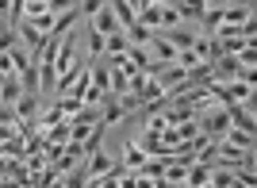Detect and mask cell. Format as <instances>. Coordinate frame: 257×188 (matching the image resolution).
I'll list each match as a JSON object with an SVG mask.
<instances>
[{"instance_id": "1", "label": "cell", "mask_w": 257, "mask_h": 188, "mask_svg": "<svg viewBox=\"0 0 257 188\" xmlns=\"http://www.w3.org/2000/svg\"><path fill=\"white\" fill-rule=\"evenodd\" d=\"M200 123V135H207L211 142H223V135L230 131V115H226V108H211V112H204V119H196Z\"/></svg>"}, {"instance_id": "2", "label": "cell", "mask_w": 257, "mask_h": 188, "mask_svg": "<svg viewBox=\"0 0 257 188\" xmlns=\"http://www.w3.org/2000/svg\"><path fill=\"white\" fill-rule=\"evenodd\" d=\"M135 20H139L146 31H158L161 27V0H139V4H135Z\"/></svg>"}, {"instance_id": "3", "label": "cell", "mask_w": 257, "mask_h": 188, "mask_svg": "<svg viewBox=\"0 0 257 188\" xmlns=\"http://www.w3.org/2000/svg\"><path fill=\"white\" fill-rule=\"evenodd\" d=\"M253 20V4H223V23L226 27H242Z\"/></svg>"}, {"instance_id": "4", "label": "cell", "mask_w": 257, "mask_h": 188, "mask_svg": "<svg viewBox=\"0 0 257 188\" xmlns=\"http://www.w3.org/2000/svg\"><path fill=\"white\" fill-rule=\"evenodd\" d=\"M207 177H211V165L192 161V165H188V177H184V188H207Z\"/></svg>"}, {"instance_id": "5", "label": "cell", "mask_w": 257, "mask_h": 188, "mask_svg": "<svg viewBox=\"0 0 257 188\" xmlns=\"http://www.w3.org/2000/svg\"><path fill=\"white\" fill-rule=\"evenodd\" d=\"M111 12H115V20H119V27H123V31H127V27H135V4H131V0H111Z\"/></svg>"}, {"instance_id": "6", "label": "cell", "mask_w": 257, "mask_h": 188, "mask_svg": "<svg viewBox=\"0 0 257 188\" xmlns=\"http://www.w3.org/2000/svg\"><path fill=\"white\" fill-rule=\"evenodd\" d=\"M127 50H131V42H127L123 31H115V35H107V39H104V54H107V58H123Z\"/></svg>"}, {"instance_id": "7", "label": "cell", "mask_w": 257, "mask_h": 188, "mask_svg": "<svg viewBox=\"0 0 257 188\" xmlns=\"http://www.w3.org/2000/svg\"><path fill=\"white\" fill-rule=\"evenodd\" d=\"M20 96H23V84H20V77H16V73H12L8 77V81H4V84H0V104H16V100H20Z\"/></svg>"}, {"instance_id": "8", "label": "cell", "mask_w": 257, "mask_h": 188, "mask_svg": "<svg viewBox=\"0 0 257 188\" xmlns=\"http://www.w3.org/2000/svg\"><path fill=\"white\" fill-rule=\"evenodd\" d=\"M146 138H161V131H169V123H165V112H150L146 115Z\"/></svg>"}, {"instance_id": "9", "label": "cell", "mask_w": 257, "mask_h": 188, "mask_svg": "<svg viewBox=\"0 0 257 188\" xmlns=\"http://www.w3.org/2000/svg\"><path fill=\"white\" fill-rule=\"evenodd\" d=\"M207 4H196V0H177V16L181 20H204Z\"/></svg>"}, {"instance_id": "10", "label": "cell", "mask_w": 257, "mask_h": 188, "mask_svg": "<svg viewBox=\"0 0 257 188\" xmlns=\"http://www.w3.org/2000/svg\"><path fill=\"white\" fill-rule=\"evenodd\" d=\"M223 142H230V146H238V150H253V135H246V131H238V127H230L223 135Z\"/></svg>"}, {"instance_id": "11", "label": "cell", "mask_w": 257, "mask_h": 188, "mask_svg": "<svg viewBox=\"0 0 257 188\" xmlns=\"http://www.w3.org/2000/svg\"><path fill=\"white\" fill-rule=\"evenodd\" d=\"M200 23H204V27H207V31H219V27H223V4H211V8H207L204 12V20H200Z\"/></svg>"}, {"instance_id": "12", "label": "cell", "mask_w": 257, "mask_h": 188, "mask_svg": "<svg viewBox=\"0 0 257 188\" xmlns=\"http://www.w3.org/2000/svg\"><path fill=\"white\" fill-rule=\"evenodd\" d=\"M100 58H104V35L88 27V62H100Z\"/></svg>"}, {"instance_id": "13", "label": "cell", "mask_w": 257, "mask_h": 188, "mask_svg": "<svg viewBox=\"0 0 257 188\" xmlns=\"http://www.w3.org/2000/svg\"><path fill=\"white\" fill-rule=\"evenodd\" d=\"M161 27L173 31V27H181V16H177V4H161Z\"/></svg>"}, {"instance_id": "14", "label": "cell", "mask_w": 257, "mask_h": 188, "mask_svg": "<svg viewBox=\"0 0 257 188\" xmlns=\"http://www.w3.org/2000/svg\"><path fill=\"white\" fill-rule=\"evenodd\" d=\"M115 104H119V112H123V115H131V112H139V108H142V100L135 92H127V96H119Z\"/></svg>"}, {"instance_id": "15", "label": "cell", "mask_w": 257, "mask_h": 188, "mask_svg": "<svg viewBox=\"0 0 257 188\" xmlns=\"http://www.w3.org/2000/svg\"><path fill=\"white\" fill-rule=\"evenodd\" d=\"M96 12H100V0H85V4H81V16H85V20H92Z\"/></svg>"}, {"instance_id": "16", "label": "cell", "mask_w": 257, "mask_h": 188, "mask_svg": "<svg viewBox=\"0 0 257 188\" xmlns=\"http://www.w3.org/2000/svg\"><path fill=\"white\" fill-rule=\"evenodd\" d=\"M0 188H23L20 180H8V177H0Z\"/></svg>"}, {"instance_id": "17", "label": "cell", "mask_w": 257, "mask_h": 188, "mask_svg": "<svg viewBox=\"0 0 257 188\" xmlns=\"http://www.w3.org/2000/svg\"><path fill=\"white\" fill-rule=\"evenodd\" d=\"M150 188H173V184H165V180H150Z\"/></svg>"}]
</instances>
